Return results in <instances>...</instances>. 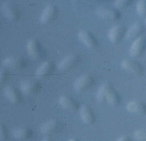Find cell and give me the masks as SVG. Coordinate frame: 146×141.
Returning <instances> with one entry per match:
<instances>
[{
    "instance_id": "obj_14",
    "label": "cell",
    "mask_w": 146,
    "mask_h": 141,
    "mask_svg": "<svg viewBox=\"0 0 146 141\" xmlns=\"http://www.w3.org/2000/svg\"><path fill=\"white\" fill-rule=\"evenodd\" d=\"M54 68L55 66L52 62H45L36 69V76L39 78H44L51 75L54 71Z\"/></svg>"
},
{
    "instance_id": "obj_18",
    "label": "cell",
    "mask_w": 146,
    "mask_h": 141,
    "mask_svg": "<svg viewBox=\"0 0 146 141\" xmlns=\"http://www.w3.org/2000/svg\"><path fill=\"white\" fill-rule=\"evenodd\" d=\"M58 103L61 107L70 111H76L79 109V105L77 102L68 96H60L58 99Z\"/></svg>"
},
{
    "instance_id": "obj_19",
    "label": "cell",
    "mask_w": 146,
    "mask_h": 141,
    "mask_svg": "<svg viewBox=\"0 0 146 141\" xmlns=\"http://www.w3.org/2000/svg\"><path fill=\"white\" fill-rule=\"evenodd\" d=\"M129 112L141 115L146 114V103L141 101H131L126 106Z\"/></svg>"
},
{
    "instance_id": "obj_20",
    "label": "cell",
    "mask_w": 146,
    "mask_h": 141,
    "mask_svg": "<svg viewBox=\"0 0 146 141\" xmlns=\"http://www.w3.org/2000/svg\"><path fill=\"white\" fill-rule=\"evenodd\" d=\"M33 135L31 129L28 127H23L16 128L13 131V136L19 140H27L29 139Z\"/></svg>"
},
{
    "instance_id": "obj_15",
    "label": "cell",
    "mask_w": 146,
    "mask_h": 141,
    "mask_svg": "<svg viewBox=\"0 0 146 141\" xmlns=\"http://www.w3.org/2000/svg\"><path fill=\"white\" fill-rule=\"evenodd\" d=\"M78 38L87 47L94 48L97 46V41L92 33L87 30L80 31L78 32Z\"/></svg>"
},
{
    "instance_id": "obj_5",
    "label": "cell",
    "mask_w": 146,
    "mask_h": 141,
    "mask_svg": "<svg viewBox=\"0 0 146 141\" xmlns=\"http://www.w3.org/2000/svg\"><path fill=\"white\" fill-rule=\"evenodd\" d=\"M146 48V36L142 35L135 39L130 50L131 55L134 57L140 56Z\"/></svg>"
},
{
    "instance_id": "obj_4",
    "label": "cell",
    "mask_w": 146,
    "mask_h": 141,
    "mask_svg": "<svg viewBox=\"0 0 146 141\" xmlns=\"http://www.w3.org/2000/svg\"><path fill=\"white\" fill-rule=\"evenodd\" d=\"M79 58L76 55L71 54L66 56L58 65V69L61 71H68L74 69L78 65Z\"/></svg>"
},
{
    "instance_id": "obj_10",
    "label": "cell",
    "mask_w": 146,
    "mask_h": 141,
    "mask_svg": "<svg viewBox=\"0 0 146 141\" xmlns=\"http://www.w3.org/2000/svg\"><path fill=\"white\" fill-rule=\"evenodd\" d=\"M121 65L123 68L135 75L140 76L143 73L142 66L136 61L125 60L122 62Z\"/></svg>"
},
{
    "instance_id": "obj_24",
    "label": "cell",
    "mask_w": 146,
    "mask_h": 141,
    "mask_svg": "<svg viewBox=\"0 0 146 141\" xmlns=\"http://www.w3.org/2000/svg\"><path fill=\"white\" fill-rule=\"evenodd\" d=\"M134 137L138 141H146V129H138L135 131Z\"/></svg>"
},
{
    "instance_id": "obj_26",
    "label": "cell",
    "mask_w": 146,
    "mask_h": 141,
    "mask_svg": "<svg viewBox=\"0 0 146 141\" xmlns=\"http://www.w3.org/2000/svg\"><path fill=\"white\" fill-rule=\"evenodd\" d=\"M9 77V71L5 69H1L0 73V83L1 87L5 85Z\"/></svg>"
},
{
    "instance_id": "obj_1",
    "label": "cell",
    "mask_w": 146,
    "mask_h": 141,
    "mask_svg": "<svg viewBox=\"0 0 146 141\" xmlns=\"http://www.w3.org/2000/svg\"><path fill=\"white\" fill-rule=\"evenodd\" d=\"M94 83V77L91 75L86 74L78 77L74 82L73 87L77 92H82L90 88Z\"/></svg>"
},
{
    "instance_id": "obj_27",
    "label": "cell",
    "mask_w": 146,
    "mask_h": 141,
    "mask_svg": "<svg viewBox=\"0 0 146 141\" xmlns=\"http://www.w3.org/2000/svg\"><path fill=\"white\" fill-rule=\"evenodd\" d=\"M132 3L131 0H119L115 1L114 5L119 9H124L129 6Z\"/></svg>"
},
{
    "instance_id": "obj_30",
    "label": "cell",
    "mask_w": 146,
    "mask_h": 141,
    "mask_svg": "<svg viewBox=\"0 0 146 141\" xmlns=\"http://www.w3.org/2000/svg\"><path fill=\"white\" fill-rule=\"evenodd\" d=\"M67 141H79L78 139H76V138H70V139H69Z\"/></svg>"
},
{
    "instance_id": "obj_7",
    "label": "cell",
    "mask_w": 146,
    "mask_h": 141,
    "mask_svg": "<svg viewBox=\"0 0 146 141\" xmlns=\"http://www.w3.org/2000/svg\"><path fill=\"white\" fill-rule=\"evenodd\" d=\"M58 9L54 5H49L43 9L40 16V21L44 24H50L57 17Z\"/></svg>"
},
{
    "instance_id": "obj_13",
    "label": "cell",
    "mask_w": 146,
    "mask_h": 141,
    "mask_svg": "<svg viewBox=\"0 0 146 141\" xmlns=\"http://www.w3.org/2000/svg\"><path fill=\"white\" fill-rule=\"evenodd\" d=\"M58 120L52 119L44 122L40 127V131L44 135H50L57 132L60 127Z\"/></svg>"
},
{
    "instance_id": "obj_22",
    "label": "cell",
    "mask_w": 146,
    "mask_h": 141,
    "mask_svg": "<svg viewBox=\"0 0 146 141\" xmlns=\"http://www.w3.org/2000/svg\"><path fill=\"white\" fill-rule=\"evenodd\" d=\"M106 101L112 107H117L119 106L121 102V98L118 93L114 89V88L112 89L106 98Z\"/></svg>"
},
{
    "instance_id": "obj_6",
    "label": "cell",
    "mask_w": 146,
    "mask_h": 141,
    "mask_svg": "<svg viewBox=\"0 0 146 141\" xmlns=\"http://www.w3.org/2000/svg\"><path fill=\"white\" fill-rule=\"evenodd\" d=\"M2 64L6 68L19 71L26 67L27 62L22 58L8 57L3 60Z\"/></svg>"
},
{
    "instance_id": "obj_25",
    "label": "cell",
    "mask_w": 146,
    "mask_h": 141,
    "mask_svg": "<svg viewBox=\"0 0 146 141\" xmlns=\"http://www.w3.org/2000/svg\"><path fill=\"white\" fill-rule=\"evenodd\" d=\"M137 10L139 14L143 16L146 15V1H140L137 4Z\"/></svg>"
},
{
    "instance_id": "obj_3",
    "label": "cell",
    "mask_w": 146,
    "mask_h": 141,
    "mask_svg": "<svg viewBox=\"0 0 146 141\" xmlns=\"http://www.w3.org/2000/svg\"><path fill=\"white\" fill-rule=\"evenodd\" d=\"M20 88L22 92L25 95H34L39 93L41 88V85L38 81L25 80L20 83Z\"/></svg>"
},
{
    "instance_id": "obj_12",
    "label": "cell",
    "mask_w": 146,
    "mask_h": 141,
    "mask_svg": "<svg viewBox=\"0 0 146 141\" xmlns=\"http://www.w3.org/2000/svg\"><path fill=\"white\" fill-rule=\"evenodd\" d=\"M96 13L100 17L111 20H117L120 16V13L118 10L108 7L99 8Z\"/></svg>"
},
{
    "instance_id": "obj_8",
    "label": "cell",
    "mask_w": 146,
    "mask_h": 141,
    "mask_svg": "<svg viewBox=\"0 0 146 141\" xmlns=\"http://www.w3.org/2000/svg\"><path fill=\"white\" fill-rule=\"evenodd\" d=\"M1 10L5 16L11 21H17L20 17L19 12L17 7L11 2H5L1 6Z\"/></svg>"
},
{
    "instance_id": "obj_2",
    "label": "cell",
    "mask_w": 146,
    "mask_h": 141,
    "mask_svg": "<svg viewBox=\"0 0 146 141\" xmlns=\"http://www.w3.org/2000/svg\"><path fill=\"white\" fill-rule=\"evenodd\" d=\"M27 50L29 55L34 59L43 57L44 50L41 44L36 39H31L27 43Z\"/></svg>"
},
{
    "instance_id": "obj_9",
    "label": "cell",
    "mask_w": 146,
    "mask_h": 141,
    "mask_svg": "<svg viewBox=\"0 0 146 141\" xmlns=\"http://www.w3.org/2000/svg\"><path fill=\"white\" fill-rule=\"evenodd\" d=\"M4 92L7 99L14 104H19L23 101V97L21 91L13 86H6Z\"/></svg>"
},
{
    "instance_id": "obj_16",
    "label": "cell",
    "mask_w": 146,
    "mask_h": 141,
    "mask_svg": "<svg viewBox=\"0 0 146 141\" xmlns=\"http://www.w3.org/2000/svg\"><path fill=\"white\" fill-rule=\"evenodd\" d=\"M81 118L85 124L91 125L95 120V116L91 108L87 105L82 106L79 110Z\"/></svg>"
},
{
    "instance_id": "obj_23",
    "label": "cell",
    "mask_w": 146,
    "mask_h": 141,
    "mask_svg": "<svg viewBox=\"0 0 146 141\" xmlns=\"http://www.w3.org/2000/svg\"><path fill=\"white\" fill-rule=\"evenodd\" d=\"M0 137L1 141H7L9 138L8 130L3 123H1L0 125Z\"/></svg>"
},
{
    "instance_id": "obj_29",
    "label": "cell",
    "mask_w": 146,
    "mask_h": 141,
    "mask_svg": "<svg viewBox=\"0 0 146 141\" xmlns=\"http://www.w3.org/2000/svg\"><path fill=\"white\" fill-rule=\"evenodd\" d=\"M42 141H54L53 139L49 136H46L45 137Z\"/></svg>"
},
{
    "instance_id": "obj_17",
    "label": "cell",
    "mask_w": 146,
    "mask_h": 141,
    "mask_svg": "<svg viewBox=\"0 0 146 141\" xmlns=\"http://www.w3.org/2000/svg\"><path fill=\"white\" fill-rule=\"evenodd\" d=\"M145 31L144 25L140 23H135L128 30L125 34V38L128 40L136 39L142 36Z\"/></svg>"
},
{
    "instance_id": "obj_21",
    "label": "cell",
    "mask_w": 146,
    "mask_h": 141,
    "mask_svg": "<svg viewBox=\"0 0 146 141\" xmlns=\"http://www.w3.org/2000/svg\"><path fill=\"white\" fill-rule=\"evenodd\" d=\"M113 86L110 83H105L99 87L97 92V100L100 102H106V98L109 91L113 89Z\"/></svg>"
},
{
    "instance_id": "obj_28",
    "label": "cell",
    "mask_w": 146,
    "mask_h": 141,
    "mask_svg": "<svg viewBox=\"0 0 146 141\" xmlns=\"http://www.w3.org/2000/svg\"><path fill=\"white\" fill-rule=\"evenodd\" d=\"M116 141H132L130 137L128 136H124L118 138Z\"/></svg>"
},
{
    "instance_id": "obj_11",
    "label": "cell",
    "mask_w": 146,
    "mask_h": 141,
    "mask_svg": "<svg viewBox=\"0 0 146 141\" xmlns=\"http://www.w3.org/2000/svg\"><path fill=\"white\" fill-rule=\"evenodd\" d=\"M127 29L123 25H117L112 27L108 32V38L111 42H119L124 36H125Z\"/></svg>"
}]
</instances>
